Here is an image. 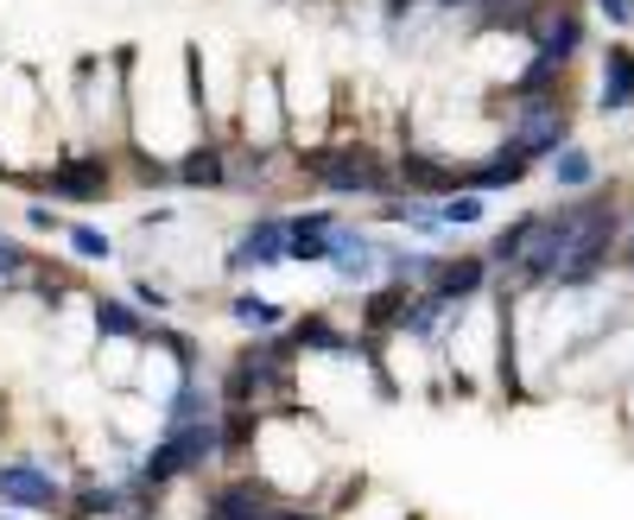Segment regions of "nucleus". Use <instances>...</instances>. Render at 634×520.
<instances>
[{
    "label": "nucleus",
    "instance_id": "f257e3e1",
    "mask_svg": "<svg viewBox=\"0 0 634 520\" xmlns=\"http://www.w3.org/2000/svg\"><path fill=\"white\" fill-rule=\"evenodd\" d=\"M616 242H622V216H616V203H571V210H564V235H559V267H552V286H559V293L591 286L602 267H609Z\"/></svg>",
    "mask_w": 634,
    "mask_h": 520
},
{
    "label": "nucleus",
    "instance_id": "f03ea898",
    "mask_svg": "<svg viewBox=\"0 0 634 520\" xmlns=\"http://www.w3.org/2000/svg\"><path fill=\"white\" fill-rule=\"evenodd\" d=\"M299 165L304 178H318L336 197H387L394 190V165L374 159L369 147H324V152H304Z\"/></svg>",
    "mask_w": 634,
    "mask_h": 520
},
{
    "label": "nucleus",
    "instance_id": "7ed1b4c3",
    "mask_svg": "<svg viewBox=\"0 0 634 520\" xmlns=\"http://www.w3.org/2000/svg\"><path fill=\"white\" fill-rule=\"evenodd\" d=\"M508 147H521L526 159L571 147V109H564V96H521L514 127H508Z\"/></svg>",
    "mask_w": 634,
    "mask_h": 520
},
{
    "label": "nucleus",
    "instance_id": "20e7f679",
    "mask_svg": "<svg viewBox=\"0 0 634 520\" xmlns=\"http://www.w3.org/2000/svg\"><path fill=\"white\" fill-rule=\"evenodd\" d=\"M279 495L261 483V476H235V483H216L203 495V520H279Z\"/></svg>",
    "mask_w": 634,
    "mask_h": 520
},
{
    "label": "nucleus",
    "instance_id": "39448f33",
    "mask_svg": "<svg viewBox=\"0 0 634 520\" xmlns=\"http://www.w3.org/2000/svg\"><path fill=\"white\" fill-rule=\"evenodd\" d=\"M261 267H286V216H254L241 228V242L228 248V273H261Z\"/></svg>",
    "mask_w": 634,
    "mask_h": 520
},
{
    "label": "nucleus",
    "instance_id": "423d86ee",
    "mask_svg": "<svg viewBox=\"0 0 634 520\" xmlns=\"http://www.w3.org/2000/svg\"><path fill=\"white\" fill-rule=\"evenodd\" d=\"M526 33H533V45H539V51H552V58H564V64H571V51L584 45V13H577L571 0H539V13L526 20Z\"/></svg>",
    "mask_w": 634,
    "mask_h": 520
},
{
    "label": "nucleus",
    "instance_id": "0eeeda50",
    "mask_svg": "<svg viewBox=\"0 0 634 520\" xmlns=\"http://www.w3.org/2000/svg\"><path fill=\"white\" fill-rule=\"evenodd\" d=\"M381 248H374L369 235H362V228H343L336 223V235H331V260H324V267H331L336 280H349V286H374V273H381Z\"/></svg>",
    "mask_w": 634,
    "mask_h": 520
},
{
    "label": "nucleus",
    "instance_id": "6e6552de",
    "mask_svg": "<svg viewBox=\"0 0 634 520\" xmlns=\"http://www.w3.org/2000/svg\"><path fill=\"white\" fill-rule=\"evenodd\" d=\"M0 502H13V508H64V488L51 470H38V463H0Z\"/></svg>",
    "mask_w": 634,
    "mask_h": 520
},
{
    "label": "nucleus",
    "instance_id": "1a4fd4ad",
    "mask_svg": "<svg viewBox=\"0 0 634 520\" xmlns=\"http://www.w3.org/2000/svg\"><path fill=\"white\" fill-rule=\"evenodd\" d=\"M400 185H407V197H450V190L463 185V172L457 165H445L438 152H419V147H407L400 152Z\"/></svg>",
    "mask_w": 634,
    "mask_h": 520
},
{
    "label": "nucleus",
    "instance_id": "9d476101",
    "mask_svg": "<svg viewBox=\"0 0 634 520\" xmlns=\"http://www.w3.org/2000/svg\"><path fill=\"white\" fill-rule=\"evenodd\" d=\"M45 190H58V197H76V203H96V197L109 190V165H102L96 152H83V159H64V165H51V172H45Z\"/></svg>",
    "mask_w": 634,
    "mask_h": 520
},
{
    "label": "nucleus",
    "instance_id": "9b49d317",
    "mask_svg": "<svg viewBox=\"0 0 634 520\" xmlns=\"http://www.w3.org/2000/svg\"><path fill=\"white\" fill-rule=\"evenodd\" d=\"M331 235H336V216H331V210H311V216H293V223H286V260H304V267H324V260H331Z\"/></svg>",
    "mask_w": 634,
    "mask_h": 520
},
{
    "label": "nucleus",
    "instance_id": "f8f14e48",
    "mask_svg": "<svg viewBox=\"0 0 634 520\" xmlns=\"http://www.w3.org/2000/svg\"><path fill=\"white\" fill-rule=\"evenodd\" d=\"M483 286H488L483 255H457V260H438V267H432V293L445 298V305H463V298H476Z\"/></svg>",
    "mask_w": 634,
    "mask_h": 520
},
{
    "label": "nucleus",
    "instance_id": "ddd939ff",
    "mask_svg": "<svg viewBox=\"0 0 634 520\" xmlns=\"http://www.w3.org/2000/svg\"><path fill=\"white\" fill-rule=\"evenodd\" d=\"M526 172H533V159L521 147H501V152H488L483 165L463 172V190H508V185H521Z\"/></svg>",
    "mask_w": 634,
    "mask_h": 520
},
{
    "label": "nucleus",
    "instance_id": "4468645a",
    "mask_svg": "<svg viewBox=\"0 0 634 520\" xmlns=\"http://www.w3.org/2000/svg\"><path fill=\"white\" fill-rule=\"evenodd\" d=\"M172 178H178V185H190V190H223L228 185V152L203 140V147H190L185 159L172 165Z\"/></svg>",
    "mask_w": 634,
    "mask_h": 520
},
{
    "label": "nucleus",
    "instance_id": "2eb2a0df",
    "mask_svg": "<svg viewBox=\"0 0 634 520\" xmlns=\"http://www.w3.org/2000/svg\"><path fill=\"white\" fill-rule=\"evenodd\" d=\"M629 109H634V51L609 45V58H602V114H629Z\"/></svg>",
    "mask_w": 634,
    "mask_h": 520
},
{
    "label": "nucleus",
    "instance_id": "dca6fc26",
    "mask_svg": "<svg viewBox=\"0 0 634 520\" xmlns=\"http://www.w3.org/2000/svg\"><path fill=\"white\" fill-rule=\"evenodd\" d=\"M228 318H235L241 331H254V336H279V331H286V305H279V298H266V293H235Z\"/></svg>",
    "mask_w": 634,
    "mask_h": 520
},
{
    "label": "nucleus",
    "instance_id": "f3484780",
    "mask_svg": "<svg viewBox=\"0 0 634 520\" xmlns=\"http://www.w3.org/2000/svg\"><path fill=\"white\" fill-rule=\"evenodd\" d=\"M407 311H412V293L387 280L381 293H369V311H362V324H369V331H407Z\"/></svg>",
    "mask_w": 634,
    "mask_h": 520
},
{
    "label": "nucleus",
    "instance_id": "a211bd4d",
    "mask_svg": "<svg viewBox=\"0 0 634 520\" xmlns=\"http://www.w3.org/2000/svg\"><path fill=\"white\" fill-rule=\"evenodd\" d=\"M96 331L121 336V343H140V336H147V318H140L127 298H96Z\"/></svg>",
    "mask_w": 634,
    "mask_h": 520
},
{
    "label": "nucleus",
    "instance_id": "6ab92c4d",
    "mask_svg": "<svg viewBox=\"0 0 634 520\" xmlns=\"http://www.w3.org/2000/svg\"><path fill=\"white\" fill-rule=\"evenodd\" d=\"M559 76H564V58H552V51H533V64H526V71L514 76L508 89H514V102H521V96H552V83H559Z\"/></svg>",
    "mask_w": 634,
    "mask_h": 520
},
{
    "label": "nucleus",
    "instance_id": "aec40b11",
    "mask_svg": "<svg viewBox=\"0 0 634 520\" xmlns=\"http://www.w3.org/2000/svg\"><path fill=\"white\" fill-rule=\"evenodd\" d=\"M552 178H559L564 190L597 185V159H591L584 147H559V152H552Z\"/></svg>",
    "mask_w": 634,
    "mask_h": 520
},
{
    "label": "nucleus",
    "instance_id": "412c9836",
    "mask_svg": "<svg viewBox=\"0 0 634 520\" xmlns=\"http://www.w3.org/2000/svg\"><path fill=\"white\" fill-rule=\"evenodd\" d=\"M488 210H483V190H450L445 203H438V223L445 228H476Z\"/></svg>",
    "mask_w": 634,
    "mask_h": 520
},
{
    "label": "nucleus",
    "instance_id": "4be33fe9",
    "mask_svg": "<svg viewBox=\"0 0 634 520\" xmlns=\"http://www.w3.org/2000/svg\"><path fill=\"white\" fill-rule=\"evenodd\" d=\"M526 223H533V216H521V223H508L501 228V235H495V248H488V267H501V273H514V260H521V242H526Z\"/></svg>",
    "mask_w": 634,
    "mask_h": 520
},
{
    "label": "nucleus",
    "instance_id": "5701e85b",
    "mask_svg": "<svg viewBox=\"0 0 634 520\" xmlns=\"http://www.w3.org/2000/svg\"><path fill=\"white\" fill-rule=\"evenodd\" d=\"M26 273H33V255H26V242L0 235V286H20Z\"/></svg>",
    "mask_w": 634,
    "mask_h": 520
},
{
    "label": "nucleus",
    "instance_id": "b1692460",
    "mask_svg": "<svg viewBox=\"0 0 634 520\" xmlns=\"http://www.w3.org/2000/svg\"><path fill=\"white\" fill-rule=\"evenodd\" d=\"M71 248H76L83 260H109V255H114V242L102 235V228H89V223H76V228H71Z\"/></svg>",
    "mask_w": 634,
    "mask_h": 520
},
{
    "label": "nucleus",
    "instance_id": "393cba45",
    "mask_svg": "<svg viewBox=\"0 0 634 520\" xmlns=\"http://www.w3.org/2000/svg\"><path fill=\"white\" fill-rule=\"evenodd\" d=\"M134 298H140L147 311H172V293H165V286H152V280H140V286H134Z\"/></svg>",
    "mask_w": 634,
    "mask_h": 520
},
{
    "label": "nucleus",
    "instance_id": "a878e982",
    "mask_svg": "<svg viewBox=\"0 0 634 520\" xmlns=\"http://www.w3.org/2000/svg\"><path fill=\"white\" fill-rule=\"evenodd\" d=\"M597 13L609 26H634V0H597Z\"/></svg>",
    "mask_w": 634,
    "mask_h": 520
},
{
    "label": "nucleus",
    "instance_id": "bb28decb",
    "mask_svg": "<svg viewBox=\"0 0 634 520\" xmlns=\"http://www.w3.org/2000/svg\"><path fill=\"white\" fill-rule=\"evenodd\" d=\"M26 223H33V228H58V216H51L45 203H33V210H26Z\"/></svg>",
    "mask_w": 634,
    "mask_h": 520
},
{
    "label": "nucleus",
    "instance_id": "cd10ccee",
    "mask_svg": "<svg viewBox=\"0 0 634 520\" xmlns=\"http://www.w3.org/2000/svg\"><path fill=\"white\" fill-rule=\"evenodd\" d=\"M622 267L634 273V223H629V248H622Z\"/></svg>",
    "mask_w": 634,
    "mask_h": 520
}]
</instances>
